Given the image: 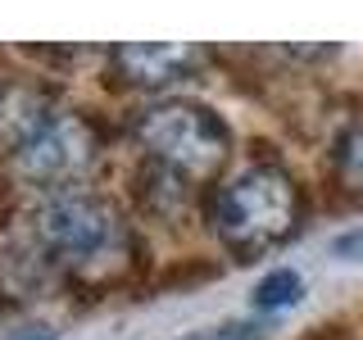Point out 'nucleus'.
I'll return each mask as SVG.
<instances>
[{
	"instance_id": "1",
	"label": "nucleus",
	"mask_w": 363,
	"mask_h": 340,
	"mask_svg": "<svg viewBox=\"0 0 363 340\" xmlns=\"http://www.w3.org/2000/svg\"><path fill=\"white\" fill-rule=\"evenodd\" d=\"M209 222L218 241L232 249L241 264L259 254H272L286 245L304 222V200L295 177L272 159H255V164L236 168L232 177L218 181L209 204Z\"/></svg>"
},
{
	"instance_id": "2",
	"label": "nucleus",
	"mask_w": 363,
	"mask_h": 340,
	"mask_svg": "<svg viewBox=\"0 0 363 340\" xmlns=\"http://www.w3.org/2000/svg\"><path fill=\"white\" fill-rule=\"evenodd\" d=\"M28 236L37 241L45 264L60 272H105L128 245L123 218L109 200H100L96 191L73 186V191H50L37 200V209L28 213Z\"/></svg>"
},
{
	"instance_id": "3",
	"label": "nucleus",
	"mask_w": 363,
	"mask_h": 340,
	"mask_svg": "<svg viewBox=\"0 0 363 340\" xmlns=\"http://www.w3.org/2000/svg\"><path fill=\"white\" fill-rule=\"evenodd\" d=\"M141 150L182 181H209L232 159V128L200 100H155L136 113Z\"/></svg>"
},
{
	"instance_id": "4",
	"label": "nucleus",
	"mask_w": 363,
	"mask_h": 340,
	"mask_svg": "<svg viewBox=\"0 0 363 340\" xmlns=\"http://www.w3.org/2000/svg\"><path fill=\"white\" fill-rule=\"evenodd\" d=\"M9 159H14L18 181L37 186L41 196H50V191H73V186H82L91 177V168H96L100 136L91 128V118L55 109L50 118L41 123V132Z\"/></svg>"
},
{
	"instance_id": "5",
	"label": "nucleus",
	"mask_w": 363,
	"mask_h": 340,
	"mask_svg": "<svg viewBox=\"0 0 363 340\" xmlns=\"http://www.w3.org/2000/svg\"><path fill=\"white\" fill-rule=\"evenodd\" d=\"M204 55L196 45H173V41H136L113 50V68L128 77L132 86H168L182 82L200 68Z\"/></svg>"
},
{
	"instance_id": "6",
	"label": "nucleus",
	"mask_w": 363,
	"mask_h": 340,
	"mask_svg": "<svg viewBox=\"0 0 363 340\" xmlns=\"http://www.w3.org/2000/svg\"><path fill=\"white\" fill-rule=\"evenodd\" d=\"M55 113L50 96L41 86H28V82H5L0 86V150L5 154H18L32 136L41 132V123Z\"/></svg>"
},
{
	"instance_id": "7",
	"label": "nucleus",
	"mask_w": 363,
	"mask_h": 340,
	"mask_svg": "<svg viewBox=\"0 0 363 340\" xmlns=\"http://www.w3.org/2000/svg\"><path fill=\"white\" fill-rule=\"evenodd\" d=\"M304 295V277L295 268H272L264 272V281L255 286V309L259 313H277V309H291L295 300Z\"/></svg>"
},
{
	"instance_id": "8",
	"label": "nucleus",
	"mask_w": 363,
	"mask_h": 340,
	"mask_svg": "<svg viewBox=\"0 0 363 340\" xmlns=\"http://www.w3.org/2000/svg\"><path fill=\"white\" fill-rule=\"evenodd\" d=\"M336 164H340V177H345L350 186H363V123H354V128L340 136Z\"/></svg>"
},
{
	"instance_id": "9",
	"label": "nucleus",
	"mask_w": 363,
	"mask_h": 340,
	"mask_svg": "<svg viewBox=\"0 0 363 340\" xmlns=\"http://www.w3.org/2000/svg\"><path fill=\"white\" fill-rule=\"evenodd\" d=\"M182 340H264V327L259 322H218V327H204V332H191Z\"/></svg>"
},
{
	"instance_id": "10",
	"label": "nucleus",
	"mask_w": 363,
	"mask_h": 340,
	"mask_svg": "<svg viewBox=\"0 0 363 340\" xmlns=\"http://www.w3.org/2000/svg\"><path fill=\"white\" fill-rule=\"evenodd\" d=\"M332 254L336 259H350V264H363V227H354V232H340L332 241Z\"/></svg>"
},
{
	"instance_id": "11",
	"label": "nucleus",
	"mask_w": 363,
	"mask_h": 340,
	"mask_svg": "<svg viewBox=\"0 0 363 340\" xmlns=\"http://www.w3.org/2000/svg\"><path fill=\"white\" fill-rule=\"evenodd\" d=\"M18 340H55L50 327H28V336H18Z\"/></svg>"
}]
</instances>
